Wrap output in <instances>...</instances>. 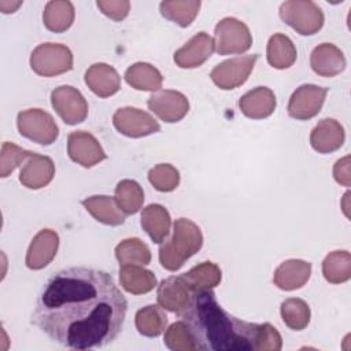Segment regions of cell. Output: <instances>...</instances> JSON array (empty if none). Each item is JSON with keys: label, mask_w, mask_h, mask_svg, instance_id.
I'll use <instances>...</instances> for the list:
<instances>
[{"label": "cell", "mask_w": 351, "mask_h": 351, "mask_svg": "<svg viewBox=\"0 0 351 351\" xmlns=\"http://www.w3.org/2000/svg\"><path fill=\"white\" fill-rule=\"evenodd\" d=\"M180 317L189 326L197 350L258 351L261 324L230 315L219 306L213 289L193 292Z\"/></svg>", "instance_id": "obj_2"}, {"label": "cell", "mask_w": 351, "mask_h": 351, "mask_svg": "<svg viewBox=\"0 0 351 351\" xmlns=\"http://www.w3.org/2000/svg\"><path fill=\"white\" fill-rule=\"evenodd\" d=\"M115 200L125 214H136L144 203V191L134 180H122L115 186Z\"/></svg>", "instance_id": "obj_34"}, {"label": "cell", "mask_w": 351, "mask_h": 351, "mask_svg": "<svg viewBox=\"0 0 351 351\" xmlns=\"http://www.w3.org/2000/svg\"><path fill=\"white\" fill-rule=\"evenodd\" d=\"M134 324L140 335L147 337H156L162 335L167 325V315L165 308L156 304H148L136 313Z\"/></svg>", "instance_id": "obj_30"}, {"label": "cell", "mask_w": 351, "mask_h": 351, "mask_svg": "<svg viewBox=\"0 0 351 351\" xmlns=\"http://www.w3.org/2000/svg\"><path fill=\"white\" fill-rule=\"evenodd\" d=\"M59 248V236L52 229L40 230L32 240L25 263L32 270H40L49 265Z\"/></svg>", "instance_id": "obj_16"}, {"label": "cell", "mask_w": 351, "mask_h": 351, "mask_svg": "<svg viewBox=\"0 0 351 351\" xmlns=\"http://www.w3.org/2000/svg\"><path fill=\"white\" fill-rule=\"evenodd\" d=\"M119 281L125 291L133 295L151 292L156 287L155 274L140 265H123L119 267Z\"/></svg>", "instance_id": "obj_25"}, {"label": "cell", "mask_w": 351, "mask_h": 351, "mask_svg": "<svg viewBox=\"0 0 351 351\" xmlns=\"http://www.w3.org/2000/svg\"><path fill=\"white\" fill-rule=\"evenodd\" d=\"M328 89L314 85H300L291 96L288 101V115L299 121H307L314 118L322 108L326 99Z\"/></svg>", "instance_id": "obj_11"}, {"label": "cell", "mask_w": 351, "mask_h": 351, "mask_svg": "<svg viewBox=\"0 0 351 351\" xmlns=\"http://www.w3.org/2000/svg\"><path fill=\"white\" fill-rule=\"evenodd\" d=\"M148 181L159 192H171L180 184V171L169 163H159L148 171Z\"/></svg>", "instance_id": "obj_37"}, {"label": "cell", "mask_w": 351, "mask_h": 351, "mask_svg": "<svg viewBox=\"0 0 351 351\" xmlns=\"http://www.w3.org/2000/svg\"><path fill=\"white\" fill-rule=\"evenodd\" d=\"M32 70L43 77H53L73 69V53L69 47L56 43H44L30 55Z\"/></svg>", "instance_id": "obj_5"}, {"label": "cell", "mask_w": 351, "mask_h": 351, "mask_svg": "<svg viewBox=\"0 0 351 351\" xmlns=\"http://www.w3.org/2000/svg\"><path fill=\"white\" fill-rule=\"evenodd\" d=\"M277 101L274 92L266 86H256L244 93L239 100L240 111L251 119H263L276 110Z\"/></svg>", "instance_id": "obj_20"}, {"label": "cell", "mask_w": 351, "mask_h": 351, "mask_svg": "<svg viewBox=\"0 0 351 351\" xmlns=\"http://www.w3.org/2000/svg\"><path fill=\"white\" fill-rule=\"evenodd\" d=\"M147 106L155 115L167 123L181 121L189 111V101L186 96L171 89L152 93L148 97Z\"/></svg>", "instance_id": "obj_13"}, {"label": "cell", "mask_w": 351, "mask_h": 351, "mask_svg": "<svg viewBox=\"0 0 351 351\" xmlns=\"http://www.w3.org/2000/svg\"><path fill=\"white\" fill-rule=\"evenodd\" d=\"M125 81L137 90H159L163 84L160 71L149 63L137 62L125 71Z\"/></svg>", "instance_id": "obj_26"}, {"label": "cell", "mask_w": 351, "mask_h": 351, "mask_svg": "<svg viewBox=\"0 0 351 351\" xmlns=\"http://www.w3.org/2000/svg\"><path fill=\"white\" fill-rule=\"evenodd\" d=\"M252 45V36L248 26L237 18L221 19L214 32V47L219 55L244 53Z\"/></svg>", "instance_id": "obj_6"}, {"label": "cell", "mask_w": 351, "mask_h": 351, "mask_svg": "<svg viewBox=\"0 0 351 351\" xmlns=\"http://www.w3.org/2000/svg\"><path fill=\"white\" fill-rule=\"evenodd\" d=\"M22 5V1H10V0H0V10L3 14H10V12H15L19 7Z\"/></svg>", "instance_id": "obj_42"}, {"label": "cell", "mask_w": 351, "mask_h": 351, "mask_svg": "<svg viewBox=\"0 0 351 351\" xmlns=\"http://www.w3.org/2000/svg\"><path fill=\"white\" fill-rule=\"evenodd\" d=\"M115 258L119 262V266L123 265H148L151 262V251L148 245L137 239V237H130L122 240L117 247H115Z\"/></svg>", "instance_id": "obj_33"}, {"label": "cell", "mask_w": 351, "mask_h": 351, "mask_svg": "<svg viewBox=\"0 0 351 351\" xmlns=\"http://www.w3.org/2000/svg\"><path fill=\"white\" fill-rule=\"evenodd\" d=\"M182 277L186 281L191 291L197 292L203 289H213L217 285H219L222 280V271L219 266L207 261L193 266L191 270L184 273Z\"/></svg>", "instance_id": "obj_29"}, {"label": "cell", "mask_w": 351, "mask_h": 351, "mask_svg": "<svg viewBox=\"0 0 351 351\" xmlns=\"http://www.w3.org/2000/svg\"><path fill=\"white\" fill-rule=\"evenodd\" d=\"M203 233L200 228L188 218H178L173 225V236L159 248V262L163 269L176 271L200 251Z\"/></svg>", "instance_id": "obj_3"}, {"label": "cell", "mask_w": 351, "mask_h": 351, "mask_svg": "<svg viewBox=\"0 0 351 351\" xmlns=\"http://www.w3.org/2000/svg\"><path fill=\"white\" fill-rule=\"evenodd\" d=\"M282 347V337L280 332L269 322L261 324L258 337V351H278Z\"/></svg>", "instance_id": "obj_39"}, {"label": "cell", "mask_w": 351, "mask_h": 351, "mask_svg": "<svg viewBox=\"0 0 351 351\" xmlns=\"http://www.w3.org/2000/svg\"><path fill=\"white\" fill-rule=\"evenodd\" d=\"M333 177L336 182L344 186L351 185V171H350V156L339 159L333 166Z\"/></svg>", "instance_id": "obj_41"}, {"label": "cell", "mask_w": 351, "mask_h": 351, "mask_svg": "<svg viewBox=\"0 0 351 351\" xmlns=\"http://www.w3.org/2000/svg\"><path fill=\"white\" fill-rule=\"evenodd\" d=\"M16 126L21 136L41 145H51L59 136V128L52 115L41 108L21 111L16 117Z\"/></svg>", "instance_id": "obj_7"}, {"label": "cell", "mask_w": 351, "mask_h": 351, "mask_svg": "<svg viewBox=\"0 0 351 351\" xmlns=\"http://www.w3.org/2000/svg\"><path fill=\"white\" fill-rule=\"evenodd\" d=\"M346 64L343 51L330 43L317 45L310 55V66L321 77H335L346 69Z\"/></svg>", "instance_id": "obj_18"}, {"label": "cell", "mask_w": 351, "mask_h": 351, "mask_svg": "<svg viewBox=\"0 0 351 351\" xmlns=\"http://www.w3.org/2000/svg\"><path fill=\"white\" fill-rule=\"evenodd\" d=\"M281 318L284 324L292 330H303L310 324V307L299 298H289L281 303Z\"/></svg>", "instance_id": "obj_35"}, {"label": "cell", "mask_w": 351, "mask_h": 351, "mask_svg": "<svg viewBox=\"0 0 351 351\" xmlns=\"http://www.w3.org/2000/svg\"><path fill=\"white\" fill-rule=\"evenodd\" d=\"M256 59L258 55L252 53L223 60L211 70L210 77L218 88L223 90L234 89L248 80Z\"/></svg>", "instance_id": "obj_8"}, {"label": "cell", "mask_w": 351, "mask_h": 351, "mask_svg": "<svg viewBox=\"0 0 351 351\" xmlns=\"http://www.w3.org/2000/svg\"><path fill=\"white\" fill-rule=\"evenodd\" d=\"M32 155L30 151L23 149L12 143H3L0 151V176L3 178L8 177L23 160Z\"/></svg>", "instance_id": "obj_38"}, {"label": "cell", "mask_w": 351, "mask_h": 351, "mask_svg": "<svg viewBox=\"0 0 351 351\" xmlns=\"http://www.w3.org/2000/svg\"><path fill=\"white\" fill-rule=\"evenodd\" d=\"M192 293L193 292L188 287L182 274L171 276L162 280V282L158 285L156 299L162 308L180 315L186 308Z\"/></svg>", "instance_id": "obj_15"}, {"label": "cell", "mask_w": 351, "mask_h": 351, "mask_svg": "<svg viewBox=\"0 0 351 351\" xmlns=\"http://www.w3.org/2000/svg\"><path fill=\"white\" fill-rule=\"evenodd\" d=\"M67 154L73 162L86 169L93 167L107 158L96 137L85 130H75L69 134Z\"/></svg>", "instance_id": "obj_12"}, {"label": "cell", "mask_w": 351, "mask_h": 351, "mask_svg": "<svg viewBox=\"0 0 351 351\" xmlns=\"http://www.w3.org/2000/svg\"><path fill=\"white\" fill-rule=\"evenodd\" d=\"M322 274L330 284H341L351 277V255L348 251L337 250L329 252L322 262Z\"/></svg>", "instance_id": "obj_31"}, {"label": "cell", "mask_w": 351, "mask_h": 351, "mask_svg": "<svg viewBox=\"0 0 351 351\" xmlns=\"http://www.w3.org/2000/svg\"><path fill=\"white\" fill-rule=\"evenodd\" d=\"M200 8L199 0H171L159 4L160 14L181 27L189 26Z\"/></svg>", "instance_id": "obj_32"}, {"label": "cell", "mask_w": 351, "mask_h": 351, "mask_svg": "<svg viewBox=\"0 0 351 351\" xmlns=\"http://www.w3.org/2000/svg\"><path fill=\"white\" fill-rule=\"evenodd\" d=\"M114 128L123 136L140 138L160 130L158 121L148 112L136 107L118 108L112 115Z\"/></svg>", "instance_id": "obj_9"}, {"label": "cell", "mask_w": 351, "mask_h": 351, "mask_svg": "<svg viewBox=\"0 0 351 351\" xmlns=\"http://www.w3.org/2000/svg\"><path fill=\"white\" fill-rule=\"evenodd\" d=\"M97 8L112 21H122L130 11V1L128 0H97Z\"/></svg>", "instance_id": "obj_40"}, {"label": "cell", "mask_w": 351, "mask_h": 351, "mask_svg": "<svg viewBox=\"0 0 351 351\" xmlns=\"http://www.w3.org/2000/svg\"><path fill=\"white\" fill-rule=\"evenodd\" d=\"M55 176V165L49 156L32 152L21 169L19 181L29 189H41L47 186Z\"/></svg>", "instance_id": "obj_17"}, {"label": "cell", "mask_w": 351, "mask_h": 351, "mask_svg": "<svg viewBox=\"0 0 351 351\" xmlns=\"http://www.w3.org/2000/svg\"><path fill=\"white\" fill-rule=\"evenodd\" d=\"M163 343L169 350H173V351L197 350L196 340L185 321H178L171 324L165 332Z\"/></svg>", "instance_id": "obj_36"}, {"label": "cell", "mask_w": 351, "mask_h": 351, "mask_svg": "<svg viewBox=\"0 0 351 351\" xmlns=\"http://www.w3.org/2000/svg\"><path fill=\"white\" fill-rule=\"evenodd\" d=\"M81 204L97 221L104 225L118 226L126 219V214L118 206L115 197L106 195H95L85 197Z\"/></svg>", "instance_id": "obj_23"}, {"label": "cell", "mask_w": 351, "mask_h": 351, "mask_svg": "<svg viewBox=\"0 0 351 351\" xmlns=\"http://www.w3.org/2000/svg\"><path fill=\"white\" fill-rule=\"evenodd\" d=\"M126 311V298L110 273L75 266L47 280L32 324L66 348H103L121 333Z\"/></svg>", "instance_id": "obj_1"}, {"label": "cell", "mask_w": 351, "mask_h": 351, "mask_svg": "<svg viewBox=\"0 0 351 351\" xmlns=\"http://www.w3.org/2000/svg\"><path fill=\"white\" fill-rule=\"evenodd\" d=\"M280 18L302 36H313L324 26V12L311 0H288L280 5Z\"/></svg>", "instance_id": "obj_4"}, {"label": "cell", "mask_w": 351, "mask_h": 351, "mask_svg": "<svg viewBox=\"0 0 351 351\" xmlns=\"http://www.w3.org/2000/svg\"><path fill=\"white\" fill-rule=\"evenodd\" d=\"M346 140L344 128L333 118L321 119L310 133V144L319 154L337 151Z\"/></svg>", "instance_id": "obj_19"}, {"label": "cell", "mask_w": 351, "mask_h": 351, "mask_svg": "<svg viewBox=\"0 0 351 351\" xmlns=\"http://www.w3.org/2000/svg\"><path fill=\"white\" fill-rule=\"evenodd\" d=\"M311 276V263L302 259L284 261L273 274V282L282 291L302 288Z\"/></svg>", "instance_id": "obj_22"}, {"label": "cell", "mask_w": 351, "mask_h": 351, "mask_svg": "<svg viewBox=\"0 0 351 351\" xmlns=\"http://www.w3.org/2000/svg\"><path fill=\"white\" fill-rule=\"evenodd\" d=\"M266 53L269 64L277 70L291 67L296 62L298 56L292 40L282 33H276L269 38Z\"/></svg>", "instance_id": "obj_28"}, {"label": "cell", "mask_w": 351, "mask_h": 351, "mask_svg": "<svg viewBox=\"0 0 351 351\" xmlns=\"http://www.w3.org/2000/svg\"><path fill=\"white\" fill-rule=\"evenodd\" d=\"M74 5L67 0H52L45 4L43 22L53 33L66 32L74 22Z\"/></svg>", "instance_id": "obj_27"}, {"label": "cell", "mask_w": 351, "mask_h": 351, "mask_svg": "<svg viewBox=\"0 0 351 351\" xmlns=\"http://www.w3.org/2000/svg\"><path fill=\"white\" fill-rule=\"evenodd\" d=\"M214 40L206 32H199L174 52V62L181 69L202 66L214 52Z\"/></svg>", "instance_id": "obj_14"}, {"label": "cell", "mask_w": 351, "mask_h": 351, "mask_svg": "<svg viewBox=\"0 0 351 351\" xmlns=\"http://www.w3.org/2000/svg\"><path fill=\"white\" fill-rule=\"evenodd\" d=\"M85 84L99 97H110L121 89L118 71L107 63H95L85 71Z\"/></svg>", "instance_id": "obj_21"}, {"label": "cell", "mask_w": 351, "mask_h": 351, "mask_svg": "<svg viewBox=\"0 0 351 351\" xmlns=\"http://www.w3.org/2000/svg\"><path fill=\"white\" fill-rule=\"evenodd\" d=\"M51 104L66 125H77L88 115V103L82 93L70 85H62L52 90Z\"/></svg>", "instance_id": "obj_10"}, {"label": "cell", "mask_w": 351, "mask_h": 351, "mask_svg": "<svg viewBox=\"0 0 351 351\" xmlns=\"http://www.w3.org/2000/svg\"><path fill=\"white\" fill-rule=\"evenodd\" d=\"M143 229L151 237V240L156 244L165 241V239L170 233L171 218L169 211L162 204H149L141 211L140 218Z\"/></svg>", "instance_id": "obj_24"}]
</instances>
